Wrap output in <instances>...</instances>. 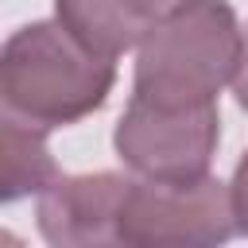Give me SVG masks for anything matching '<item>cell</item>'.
Returning a JSON list of instances; mask_svg holds the SVG:
<instances>
[{"instance_id": "cell-1", "label": "cell", "mask_w": 248, "mask_h": 248, "mask_svg": "<svg viewBox=\"0 0 248 248\" xmlns=\"http://www.w3.org/2000/svg\"><path fill=\"white\" fill-rule=\"evenodd\" d=\"M116 85V58L78 43L58 19H35L0 50L4 112L46 132L97 112Z\"/></svg>"}, {"instance_id": "cell-2", "label": "cell", "mask_w": 248, "mask_h": 248, "mask_svg": "<svg viewBox=\"0 0 248 248\" xmlns=\"http://www.w3.org/2000/svg\"><path fill=\"white\" fill-rule=\"evenodd\" d=\"M244 27L225 0H194L155 19L136 46L132 93L163 105H209L236 78Z\"/></svg>"}, {"instance_id": "cell-3", "label": "cell", "mask_w": 248, "mask_h": 248, "mask_svg": "<svg viewBox=\"0 0 248 248\" xmlns=\"http://www.w3.org/2000/svg\"><path fill=\"white\" fill-rule=\"evenodd\" d=\"M236 236L232 190L213 178H132L120 209L128 248H217Z\"/></svg>"}, {"instance_id": "cell-4", "label": "cell", "mask_w": 248, "mask_h": 248, "mask_svg": "<svg viewBox=\"0 0 248 248\" xmlns=\"http://www.w3.org/2000/svg\"><path fill=\"white\" fill-rule=\"evenodd\" d=\"M221 143V112L209 105H163L132 93L112 128L116 159L140 178H198Z\"/></svg>"}, {"instance_id": "cell-5", "label": "cell", "mask_w": 248, "mask_h": 248, "mask_svg": "<svg viewBox=\"0 0 248 248\" xmlns=\"http://www.w3.org/2000/svg\"><path fill=\"white\" fill-rule=\"evenodd\" d=\"M132 178L116 170L58 174L35 205L39 236L54 248H101L120 244V209Z\"/></svg>"}, {"instance_id": "cell-6", "label": "cell", "mask_w": 248, "mask_h": 248, "mask_svg": "<svg viewBox=\"0 0 248 248\" xmlns=\"http://www.w3.org/2000/svg\"><path fill=\"white\" fill-rule=\"evenodd\" d=\"M0 202L12 205L19 198L43 194L62 170L46 147V128L27 124L12 112L0 120Z\"/></svg>"}, {"instance_id": "cell-7", "label": "cell", "mask_w": 248, "mask_h": 248, "mask_svg": "<svg viewBox=\"0 0 248 248\" xmlns=\"http://www.w3.org/2000/svg\"><path fill=\"white\" fill-rule=\"evenodd\" d=\"M54 19L78 43L108 58H120L124 50L140 46L143 31L151 27L124 0H54Z\"/></svg>"}, {"instance_id": "cell-8", "label": "cell", "mask_w": 248, "mask_h": 248, "mask_svg": "<svg viewBox=\"0 0 248 248\" xmlns=\"http://www.w3.org/2000/svg\"><path fill=\"white\" fill-rule=\"evenodd\" d=\"M232 213H236V232L248 236V151L236 159V170H232Z\"/></svg>"}, {"instance_id": "cell-9", "label": "cell", "mask_w": 248, "mask_h": 248, "mask_svg": "<svg viewBox=\"0 0 248 248\" xmlns=\"http://www.w3.org/2000/svg\"><path fill=\"white\" fill-rule=\"evenodd\" d=\"M124 4H128L143 23H155V19L178 12V8H186V4H194V0H124Z\"/></svg>"}, {"instance_id": "cell-10", "label": "cell", "mask_w": 248, "mask_h": 248, "mask_svg": "<svg viewBox=\"0 0 248 248\" xmlns=\"http://www.w3.org/2000/svg\"><path fill=\"white\" fill-rule=\"evenodd\" d=\"M232 97H236V105L248 112V23H244V50H240V66H236V78H232Z\"/></svg>"}]
</instances>
